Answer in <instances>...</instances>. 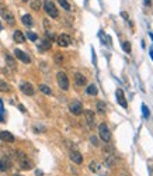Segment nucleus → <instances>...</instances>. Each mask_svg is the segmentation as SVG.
<instances>
[{
	"label": "nucleus",
	"mask_w": 153,
	"mask_h": 176,
	"mask_svg": "<svg viewBox=\"0 0 153 176\" xmlns=\"http://www.w3.org/2000/svg\"><path fill=\"white\" fill-rule=\"evenodd\" d=\"M17 161H19V165H20V168H21L23 170H30V169H32V162L28 159V156L24 154V152H17Z\"/></svg>",
	"instance_id": "nucleus-1"
},
{
	"label": "nucleus",
	"mask_w": 153,
	"mask_h": 176,
	"mask_svg": "<svg viewBox=\"0 0 153 176\" xmlns=\"http://www.w3.org/2000/svg\"><path fill=\"white\" fill-rule=\"evenodd\" d=\"M0 16H2V18L3 20H6V23L7 24H10V25H13L15 23V20H14V16H13V13L10 11L9 9H7L6 6H3V4H0Z\"/></svg>",
	"instance_id": "nucleus-2"
},
{
	"label": "nucleus",
	"mask_w": 153,
	"mask_h": 176,
	"mask_svg": "<svg viewBox=\"0 0 153 176\" xmlns=\"http://www.w3.org/2000/svg\"><path fill=\"white\" fill-rule=\"evenodd\" d=\"M56 80H58V85L62 90H69V78L65 72H58L56 73Z\"/></svg>",
	"instance_id": "nucleus-3"
},
{
	"label": "nucleus",
	"mask_w": 153,
	"mask_h": 176,
	"mask_svg": "<svg viewBox=\"0 0 153 176\" xmlns=\"http://www.w3.org/2000/svg\"><path fill=\"white\" fill-rule=\"evenodd\" d=\"M98 134H100V138L104 141V142H110L111 133H110V128H108V125L105 124V123L98 125Z\"/></svg>",
	"instance_id": "nucleus-4"
},
{
	"label": "nucleus",
	"mask_w": 153,
	"mask_h": 176,
	"mask_svg": "<svg viewBox=\"0 0 153 176\" xmlns=\"http://www.w3.org/2000/svg\"><path fill=\"white\" fill-rule=\"evenodd\" d=\"M44 10L46 11V14L51 16L52 18H58L59 17V11H58L56 6L52 3V2H45V3H44Z\"/></svg>",
	"instance_id": "nucleus-5"
},
{
	"label": "nucleus",
	"mask_w": 153,
	"mask_h": 176,
	"mask_svg": "<svg viewBox=\"0 0 153 176\" xmlns=\"http://www.w3.org/2000/svg\"><path fill=\"white\" fill-rule=\"evenodd\" d=\"M69 111L73 115H80L83 113V106L79 100H73L70 104H69Z\"/></svg>",
	"instance_id": "nucleus-6"
},
{
	"label": "nucleus",
	"mask_w": 153,
	"mask_h": 176,
	"mask_svg": "<svg viewBox=\"0 0 153 176\" xmlns=\"http://www.w3.org/2000/svg\"><path fill=\"white\" fill-rule=\"evenodd\" d=\"M56 43H58V45L59 47H69L70 45V43H72V38L67 34H61V35L58 37V40H56Z\"/></svg>",
	"instance_id": "nucleus-7"
},
{
	"label": "nucleus",
	"mask_w": 153,
	"mask_h": 176,
	"mask_svg": "<svg viewBox=\"0 0 153 176\" xmlns=\"http://www.w3.org/2000/svg\"><path fill=\"white\" fill-rule=\"evenodd\" d=\"M20 90H21L25 96H32L34 92H35L34 90V88H32V85H31L30 82H23L21 85H20Z\"/></svg>",
	"instance_id": "nucleus-8"
},
{
	"label": "nucleus",
	"mask_w": 153,
	"mask_h": 176,
	"mask_svg": "<svg viewBox=\"0 0 153 176\" xmlns=\"http://www.w3.org/2000/svg\"><path fill=\"white\" fill-rule=\"evenodd\" d=\"M14 55L17 58H19L21 62H24V64H30L31 62V58H30V55L28 54H25L24 51H21V49H15L14 51Z\"/></svg>",
	"instance_id": "nucleus-9"
},
{
	"label": "nucleus",
	"mask_w": 153,
	"mask_h": 176,
	"mask_svg": "<svg viewBox=\"0 0 153 176\" xmlns=\"http://www.w3.org/2000/svg\"><path fill=\"white\" fill-rule=\"evenodd\" d=\"M115 96H117V102H118V103H120L124 109H126V107H128V103H126V100H125V96H124L122 89H117Z\"/></svg>",
	"instance_id": "nucleus-10"
},
{
	"label": "nucleus",
	"mask_w": 153,
	"mask_h": 176,
	"mask_svg": "<svg viewBox=\"0 0 153 176\" xmlns=\"http://www.w3.org/2000/svg\"><path fill=\"white\" fill-rule=\"evenodd\" d=\"M84 117H86V123L89 124L90 128L94 127V121H96V117H94V113L91 110H84Z\"/></svg>",
	"instance_id": "nucleus-11"
},
{
	"label": "nucleus",
	"mask_w": 153,
	"mask_h": 176,
	"mask_svg": "<svg viewBox=\"0 0 153 176\" xmlns=\"http://www.w3.org/2000/svg\"><path fill=\"white\" fill-rule=\"evenodd\" d=\"M69 156H70V159L74 162V164H77V165H80L83 162V156H82V154H80L79 151H76V149H72L70 151V154H69Z\"/></svg>",
	"instance_id": "nucleus-12"
},
{
	"label": "nucleus",
	"mask_w": 153,
	"mask_h": 176,
	"mask_svg": "<svg viewBox=\"0 0 153 176\" xmlns=\"http://www.w3.org/2000/svg\"><path fill=\"white\" fill-rule=\"evenodd\" d=\"M0 140L4 142H14V135L10 131H0Z\"/></svg>",
	"instance_id": "nucleus-13"
},
{
	"label": "nucleus",
	"mask_w": 153,
	"mask_h": 176,
	"mask_svg": "<svg viewBox=\"0 0 153 176\" xmlns=\"http://www.w3.org/2000/svg\"><path fill=\"white\" fill-rule=\"evenodd\" d=\"M74 82H76L77 86H84V85H87L86 76L83 75V73H80V72L74 73Z\"/></svg>",
	"instance_id": "nucleus-14"
},
{
	"label": "nucleus",
	"mask_w": 153,
	"mask_h": 176,
	"mask_svg": "<svg viewBox=\"0 0 153 176\" xmlns=\"http://www.w3.org/2000/svg\"><path fill=\"white\" fill-rule=\"evenodd\" d=\"M13 38H14V41L17 44H24V41H25V35L23 34V31H20V30H15L14 31V34H13Z\"/></svg>",
	"instance_id": "nucleus-15"
},
{
	"label": "nucleus",
	"mask_w": 153,
	"mask_h": 176,
	"mask_svg": "<svg viewBox=\"0 0 153 176\" xmlns=\"http://www.w3.org/2000/svg\"><path fill=\"white\" fill-rule=\"evenodd\" d=\"M21 23L24 25H27V27H31V25L34 24V21H32V17H31L30 14H24L21 17Z\"/></svg>",
	"instance_id": "nucleus-16"
},
{
	"label": "nucleus",
	"mask_w": 153,
	"mask_h": 176,
	"mask_svg": "<svg viewBox=\"0 0 153 176\" xmlns=\"http://www.w3.org/2000/svg\"><path fill=\"white\" fill-rule=\"evenodd\" d=\"M10 169V162H7L6 159H0V170L2 172H6Z\"/></svg>",
	"instance_id": "nucleus-17"
},
{
	"label": "nucleus",
	"mask_w": 153,
	"mask_h": 176,
	"mask_svg": "<svg viewBox=\"0 0 153 176\" xmlns=\"http://www.w3.org/2000/svg\"><path fill=\"white\" fill-rule=\"evenodd\" d=\"M89 169L91 170V172H98V170H100V164H98V162H96V161L90 162Z\"/></svg>",
	"instance_id": "nucleus-18"
},
{
	"label": "nucleus",
	"mask_w": 153,
	"mask_h": 176,
	"mask_svg": "<svg viewBox=\"0 0 153 176\" xmlns=\"http://www.w3.org/2000/svg\"><path fill=\"white\" fill-rule=\"evenodd\" d=\"M40 90L44 94H48V96H51L52 94V90H51V88L46 85H40Z\"/></svg>",
	"instance_id": "nucleus-19"
},
{
	"label": "nucleus",
	"mask_w": 153,
	"mask_h": 176,
	"mask_svg": "<svg viewBox=\"0 0 153 176\" xmlns=\"http://www.w3.org/2000/svg\"><path fill=\"white\" fill-rule=\"evenodd\" d=\"M87 93L91 94V96H96V94L98 93V89L96 85H89V88H87Z\"/></svg>",
	"instance_id": "nucleus-20"
},
{
	"label": "nucleus",
	"mask_w": 153,
	"mask_h": 176,
	"mask_svg": "<svg viewBox=\"0 0 153 176\" xmlns=\"http://www.w3.org/2000/svg\"><path fill=\"white\" fill-rule=\"evenodd\" d=\"M49 48H51V41L44 40L42 43H41V45H40V49L41 51H45V49H49Z\"/></svg>",
	"instance_id": "nucleus-21"
},
{
	"label": "nucleus",
	"mask_w": 153,
	"mask_h": 176,
	"mask_svg": "<svg viewBox=\"0 0 153 176\" xmlns=\"http://www.w3.org/2000/svg\"><path fill=\"white\" fill-rule=\"evenodd\" d=\"M6 62L7 65H9V68H11V69H15V61L13 59L10 55H6Z\"/></svg>",
	"instance_id": "nucleus-22"
},
{
	"label": "nucleus",
	"mask_w": 153,
	"mask_h": 176,
	"mask_svg": "<svg viewBox=\"0 0 153 176\" xmlns=\"http://www.w3.org/2000/svg\"><path fill=\"white\" fill-rule=\"evenodd\" d=\"M97 110H98V113H105L107 104H105L104 102H97Z\"/></svg>",
	"instance_id": "nucleus-23"
},
{
	"label": "nucleus",
	"mask_w": 153,
	"mask_h": 176,
	"mask_svg": "<svg viewBox=\"0 0 153 176\" xmlns=\"http://www.w3.org/2000/svg\"><path fill=\"white\" fill-rule=\"evenodd\" d=\"M0 92H10L9 83H6L4 80H2V79H0Z\"/></svg>",
	"instance_id": "nucleus-24"
},
{
	"label": "nucleus",
	"mask_w": 153,
	"mask_h": 176,
	"mask_svg": "<svg viewBox=\"0 0 153 176\" xmlns=\"http://www.w3.org/2000/svg\"><path fill=\"white\" fill-rule=\"evenodd\" d=\"M31 7L34 10H40L41 9V0H31Z\"/></svg>",
	"instance_id": "nucleus-25"
},
{
	"label": "nucleus",
	"mask_w": 153,
	"mask_h": 176,
	"mask_svg": "<svg viewBox=\"0 0 153 176\" xmlns=\"http://www.w3.org/2000/svg\"><path fill=\"white\" fill-rule=\"evenodd\" d=\"M58 2H59V4H61L65 10H67V11L70 10V4L67 3V0H58Z\"/></svg>",
	"instance_id": "nucleus-26"
},
{
	"label": "nucleus",
	"mask_w": 153,
	"mask_h": 176,
	"mask_svg": "<svg viewBox=\"0 0 153 176\" xmlns=\"http://www.w3.org/2000/svg\"><path fill=\"white\" fill-rule=\"evenodd\" d=\"M122 48H124V51L129 54V52H131V44H129L128 41H124V43H122Z\"/></svg>",
	"instance_id": "nucleus-27"
},
{
	"label": "nucleus",
	"mask_w": 153,
	"mask_h": 176,
	"mask_svg": "<svg viewBox=\"0 0 153 176\" xmlns=\"http://www.w3.org/2000/svg\"><path fill=\"white\" fill-rule=\"evenodd\" d=\"M142 113H143L145 119H147V117H149V109H147L146 104H142Z\"/></svg>",
	"instance_id": "nucleus-28"
},
{
	"label": "nucleus",
	"mask_w": 153,
	"mask_h": 176,
	"mask_svg": "<svg viewBox=\"0 0 153 176\" xmlns=\"http://www.w3.org/2000/svg\"><path fill=\"white\" fill-rule=\"evenodd\" d=\"M27 37L30 38L31 41H37V40H38V35H37V34L31 33V31H28V33H27Z\"/></svg>",
	"instance_id": "nucleus-29"
},
{
	"label": "nucleus",
	"mask_w": 153,
	"mask_h": 176,
	"mask_svg": "<svg viewBox=\"0 0 153 176\" xmlns=\"http://www.w3.org/2000/svg\"><path fill=\"white\" fill-rule=\"evenodd\" d=\"M55 61L58 62V64H62V61H63V56H62V54H56L55 55Z\"/></svg>",
	"instance_id": "nucleus-30"
},
{
	"label": "nucleus",
	"mask_w": 153,
	"mask_h": 176,
	"mask_svg": "<svg viewBox=\"0 0 153 176\" xmlns=\"http://www.w3.org/2000/svg\"><path fill=\"white\" fill-rule=\"evenodd\" d=\"M91 142H93V145H96V147L98 145V140L97 138H94V137H91Z\"/></svg>",
	"instance_id": "nucleus-31"
},
{
	"label": "nucleus",
	"mask_w": 153,
	"mask_h": 176,
	"mask_svg": "<svg viewBox=\"0 0 153 176\" xmlns=\"http://www.w3.org/2000/svg\"><path fill=\"white\" fill-rule=\"evenodd\" d=\"M44 130H45L44 127H34V131H37V133L38 131H44Z\"/></svg>",
	"instance_id": "nucleus-32"
},
{
	"label": "nucleus",
	"mask_w": 153,
	"mask_h": 176,
	"mask_svg": "<svg viewBox=\"0 0 153 176\" xmlns=\"http://www.w3.org/2000/svg\"><path fill=\"white\" fill-rule=\"evenodd\" d=\"M121 176H131V175H129L128 172H122V173H121Z\"/></svg>",
	"instance_id": "nucleus-33"
},
{
	"label": "nucleus",
	"mask_w": 153,
	"mask_h": 176,
	"mask_svg": "<svg viewBox=\"0 0 153 176\" xmlns=\"http://www.w3.org/2000/svg\"><path fill=\"white\" fill-rule=\"evenodd\" d=\"M145 4H146V6H149V4H150V0H145Z\"/></svg>",
	"instance_id": "nucleus-34"
},
{
	"label": "nucleus",
	"mask_w": 153,
	"mask_h": 176,
	"mask_svg": "<svg viewBox=\"0 0 153 176\" xmlns=\"http://www.w3.org/2000/svg\"><path fill=\"white\" fill-rule=\"evenodd\" d=\"M149 55H150V58H152V59H153V51H152V49H150V51H149Z\"/></svg>",
	"instance_id": "nucleus-35"
},
{
	"label": "nucleus",
	"mask_w": 153,
	"mask_h": 176,
	"mask_svg": "<svg viewBox=\"0 0 153 176\" xmlns=\"http://www.w3.org/2000/svg\"><path fill=\"white\" fill-rule=\"evenodd\" d=\"M13 176H21V175H13Z\"/></svg>",
	"instance_id": "nucleus-36"
},
{
	"label": "nucleus",
	"mask_w": 153,
	"mask_h": 176,
	"mask_svg": "<svg viewBox=\"0 0 153 176\" xmlns=\"http://www.w3.org/2000/svg\"><path fill=\"white\" fill-rule=\"evenodd\" d=\"M23 2H28V0H23Z\"/></svg>",
	"instance_id": "nucleus-37"
},
{
	"label": "nucleus",
	"mask_w": 153,
	"mask_h": 176,
	"mask_svg": "<svg viewBox=\"0 0 153 176\" xmlns=\"http://www.w3.org/2000/svg\"><path fill=\"white\" fill-rule=\"evenodd\" d=\"M0 121H2V117H0Z\"/></svg>",
	"instance_id": "nucleus-38"
},
{
	"label": "nucleus",
	"mask_w": 153,
	"mask_h": 176,
	"mask_svg": "<svg viewBox=\"0 0 153 176\" xmlns=\"http://www.w3.org/2000/svg\"><path fill=\"white\" fill-rule=\"evenodd\" d=\"M0 30H2V25H0Z\"/></svg>",
	"instance_id": "nucleus-39"
}]
</instances>
